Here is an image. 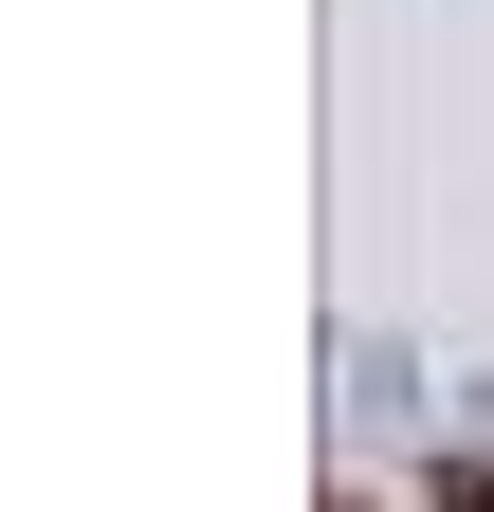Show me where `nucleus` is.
<instances>
[{
  "mask_svg": "<svg viewBox=\"0 0 494 512\" xmlns=\"http://www.w3.org/2000/svg\"><path fill=\"white\" fill-rule=\"evenodd\" d=\"M421 512H494V458H440V476H421Z\"/></svg>",
  "mask_w": 494,
  "mask_h": 512,
  "instance_id": "1",
  "label": "nucleus"
},
{
  "mask_svg": "<svg viewBox=\"0 0 494 512\" xmlns=\"http://www.w3.org/2000/svg\"><path fill=\"white\" fill-rule=\"evenodd\" d=\"M330 512H366V494H330Z\"/></svg>",
  "mask_w": 494,
  "mask_h": 512,
  "instance_id": "2",
  "label": "nucleus"
}]
</instances>
